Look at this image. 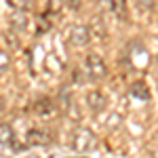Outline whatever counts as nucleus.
Listing matches in <instances>:
<instances>
[{
	"label": "nucleus",
	"instance_id": "5",
	"mask_svg": "<svg viewBox=\"0 0 158 158\" xmlns=\"http://www.w3.org/2000/svg\"><path fill=\"white\" fill-rule=\"evenodd\" d=\"M34 112H36L38 116H51V114L57 112V103L49 97H40L36 103H34Z\"/></svg>",
	"mask_w": 158,
	"mask_h": 158
},
{
	"label": "nucleus",
	"instance_id": "7",
	"mask_svg": "<svg viewBox=\"0 0 158 158\" xmlns=\"http://www.w3.org/2000/svg\"><path fill=\"white\" fill-rule=\"evenodd\" d=\"M15 141V133L9 122H0V146H13Z\"/></svg>",
	"mask_w": 158,
	"mask_h": 158
},
{
	"label": "nucleus",
	"instance_id": "6",
	"mask_svg": "<svg viewBox=\"0 0 158 158\" xmlns=\"http://www.w3.org/2000/svg\"><path fill=\"white\" fill-rule=\"evenodd\" d=\"M27 141H30V146H49L53 141V137H51V133L42 131V129H32L27 133Z\"/></svg>",
	"mask_w": 158,
	"mask_h": 158
},
{
	"label": "nucleus",
	"instance_id": "9",
	"mask_svg": "<svg viewBox=\"0 0 158 158\" xmlns=\"http://www.w3.org/2000/svg\"><path fill=\"white\" fill-rule=\"evenodd\" d=\"M11 21H13V30H15V32H19V30L23 32L25 27H27V15H25L23 11H17L13 15Z\"/></svg>",
	"mask_w": 158,
	"mask_h": 158
},
{
	"label": "nucleus",
	"instance_id": "1",
	"mask_svg": "<svg viewBox=\"0 0 158 158\" xmlns=\"http://www.w3.org/2000/svg\"><path fill=\"white\" fill-rule=\"evenodd\" d=\"M72 150L74 152H78V154H86V152H93L95 148H97V137L93 131H89V129H76L72 135Z\"/></svg>",
	"mask_w": 158,
	"mask_h": 158
},
{
	"label": "nucleus",
	"instance_id": "2",
	"mask_svg": "<svg viewBox=\"0 0 158 158\" xmlns=\"http://www.w3.org/2000/svg\"><path fill=\"white\" fill-rule=\"evenodd\" d=\"M85 70H86V78L89 80H101L108 74L106 61L101 59L97 53H89L85 57Z\"/></svg>",
	"mask_w": 158,
	"mask_h": 158
},
{
	"label": "nucleus",
	"instance_id": "15",
	"mask_svg": "<svg viewBox=\"0 0 158 158\" xmlns=\"http://www.w3.org/2000/svg\"><path fill=\"white\" fill-rule=\"evenodd\" d=\"M65 2H68V6L74 9V11H78V9H80V0H65Z\"/></svg>",
	"mask_w": 158,
	"mask_h": 158
},
{
	"label": "nucleus",
	"instance_id": "13",
	"mask_svg": "<svg viewBox=\"0 0 158 158\" xmlns=\"http://www.w3.org/2000/svg\"><path fill=\"white\" fill-rule=\"evenodd\" d=\"M9 68V55L4 51H0V72H4Z\"/></svg>",
	"mask_w": 158,
	"mask_h": 158
},
{
	"label": "nucleus",
	"instance_id": "11",
	"mask_svg": "<svg viewBox=\"0 0 158 158\" xmlns=\"http://www.w3.org/2000/svg\"><path fill=\"white\" fill-rule=\"evenodd\" d=\"M6 2L11 4L15 11H23V13L27 11V9H30V4H32V0H6Z\"/></svg>",
	"mask_w": 158,
	"mask_h": 158
},
{
	"label": "nucleus",
	"instance_id": "16",
	"mask_svg": "<svg viewBox=\"0 0 158 158\" xmlns=\"http://www.w3.org/2000/svg\"><path fill=\"white\" fill-rule=\"evenodd\" d=\"M2 112H4V99L0 97V114H2Z\"/></svg>",
	"mask_w": 158,
	"mask_h": 158
},
{
	"label": "nucleus",
	"instance_id": "8",
	"mask_svg": "<svg viewBox=\"0 0 158 158\" xmlns=\"http://www.w3.org/2000/svg\"><path fill=\"white\" fill-rule=\"evenodd\" d=\"M131 95H133L135 99H141V101H148V99H150V91H148L146 82H135V85L131 86Z\"/></svg>",
	"mask_w": 158,
	"mask_h": 158
},
{
	"label": "nucleus",
	"instance_id": "4",
	"mask_svg": "<svg viewBox=\"0 0 158 158\" xmlns=\"http://www.w3.org/2000/svg\"><path fill=\"white\" fill-rule=\"evenodd\" d=\"M86 106H89V110L93 114H99V112H103L108 108V99H106V95L101 91H91L86 95Z\"/></svg>",
	"mask_w": 158,
	"mask_h": 158
},
{
	"label": "nucleus",
	"instance_id": "10",
	"mask_svg": "<svg viewBox=\"0 0 158 158\" xmlns=\"http://www.w3.org/2000/svg\"><path fill=\"white\" fill-rule=\"evenodd\" d=\"M110 9L116 13V17H127V0H110Z\"/></svg>",
	"mask_w": 158,
	"mask_h": 158
},
{
	"label": "nucleus",
	"instance_id": "12",
	"mask_svg": "<svg viewBox=\"0 0 158 158\" xmlns=\"http://www.w3.org/2000/svg\"><path fill=\"white\" fill-rule=\"evenodd\" d=\"M4 38H6V44H9L11 49H17V47H19V42H17V34H15V32H4Z\"/></svg>",
	"mask_w": 158,
	"mask_h": 158
},
{
	"label": "nucleus",
	"instance_id": "14",
	"mask_svg": "<svg viewBox=\"0 0 158 158\" xmlns=\"http://www.w3.org/2000/svg\"><path fill=\"white\" fill-rule=\"evenodd\" d=\"M137 4H139L141 9H146V11H150V9L154 6V0H137Z\"/></svg>",
	"mask_w": 158,
	"mask_h": 158
},
{
	"label": "nucleus",
	"instance_id": "3",
	"mask_svg": "<svg viewBox=\"0 0 158 158\" xmlns=\"http://www.w3.org/2000/svg\"><path fill=\"white\" fill-rule=\"evenodd\" d=\"M68 40H70L72 47H85V44H89V42H91L89 25H85V23L72 25V30H70V34H68Z\"/></svg>",
	"mask_w": 158,
	"mask_h": 158
}]
</instances>
